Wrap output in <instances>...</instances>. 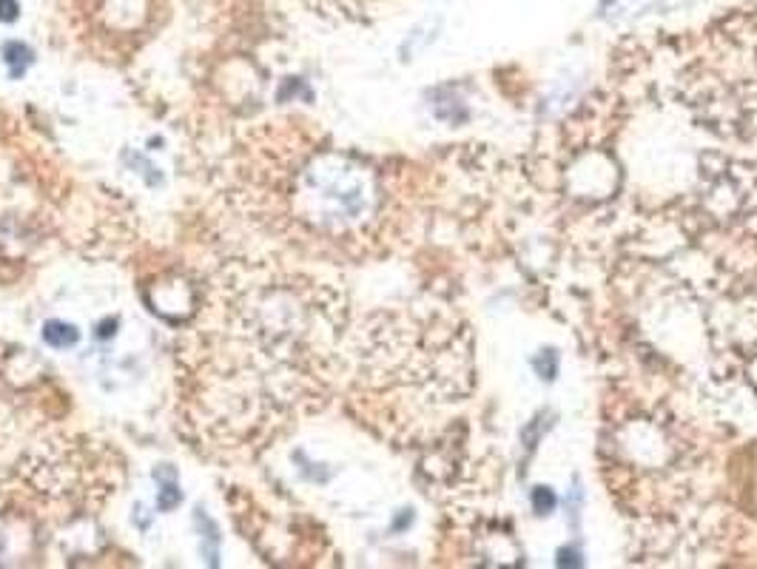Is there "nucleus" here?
<instances>
[{
    "label": "nucleus",
    "instance_id": "nucleus-3",
    "mask_svg": "<svg viewBox=\"0 0 757 569\" xmlns=\"http://www.w3.org/2000/svg\"><path fill=\"white\" fill-rule=\"evenodd\" d=\"M553 504H555V498H553V493L550 490H544V487H538L535 493H532V506L535 510L544 516L547 510H553Z\"/></svg>",
    "mask_w": 757,
    "mask_h": 569
},
{
    "label": "nucleus",
    "instance_id": "nucleus-1",
    "mask_svg": "<svg viewBox=\"0 0 757 569\" xmlns=\"http://www.w3.org/2000/svg\"><path fill=\"white\" fill-rule=\"evenodd\" d=\"M305 319L296 285L265 265H234L208 296L183 345V407L200 441L257 453L291 418L302 390Z\"/></svg>",
    "mask_w": 757,
    "mask_h": 569
},
{
    "label": "nucleus",
    "instance_id": "nucleus-4",
    "mask_svg": "<svg viewBox=\"0 0 757 569\" xmlns=\"http://www.w3.org/2000/svg\"><path fill=\"white\" fill-rule=\"evenodd\" d=\"M0 9H3V12H0V17H3V20L15 17V3H12V0H0Z\"/></svg>",
    "mask_w": 757,
    "mask_h": 569
},
{
    "label": "nucleus",
    "instance_id": "nucleus-2",
    "mask_svg": "<svg viewBox=\"0 0 757 569\" xmlns=\"http://www.w3.org/2000/svg\"><path fill=\"white\" fill-rule=\"evenodd\" d=\"M43 339H46L51 347H66V345H74V342H77V331H74L72 324L51 322V324H46Z\"/></svg>",
    "mask_w": 757,
    "mask_h": 569
}]
</instances>
